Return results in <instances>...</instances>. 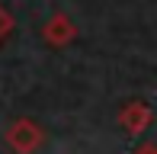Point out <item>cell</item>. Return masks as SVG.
Returning a JSON list of instances; mask_svg holds the SVG:
<instances>
[{
  "label": "cell",
  "mask_w": 157,
  "mask_h": 154,
  "mask_svg": "<svg viewBox=\"0 0 157 154\" xmlns=\"http://www.w3.org/2000/svg\"><path fill=\"white\" fill-rule=\"evenodd\" d=\"M119 125L128 135H141V132L151 125V106L141 100H128L122 109H119Z\"/></svg>",
  "instance_id": "obj_3"
},
{
  "label": "cell",
  "mask_w": 157,
  "mask_h": 154,
  "mask_svg": "<svg viewBox=\"0 0 157 154\" xmlns=\"http://www.w3.org/2000/svg\"><path fill=\"white\" fill-rule=\"evenodd\" d=\"M132 154H157V144H151V141H144V144H138Z\"/></svg>",
  "instance_id": "obj_5"
},
{
  "label": "cell",
  "mask_w": 157,
  "mask_h": 154,
  "mask_svg": "<svg viewBox=\"0 0 157 154\" xmlns=\"http://www.w3.org/2000/svg\"><path fill=\"white\" fill-rule=\"evenodd\" d=\"M42 39H45L48 48H64V45H71V42L77 39L74 19H71L67 13H55V16H48V23L42 26Z\"/></svg>",
  "instance_id": "obj_2"
},
{
  "label": "cell",
  "mask_w": 157,
  "mask_h": 154,
  "mask_svg": "<svg viewBox=\"0 0 157 154\" xmlns=\"http://www.w3.org/2000/svg\"><path fill=\"white\" fill-rule=\"evenodd\" d=\"M10 32H13V16H10V10H3V3H0V42L10 36Z\"/></svg>",
  "instance_id": "obj_4"
},
{
  "label": "cell",
  "mask_w": 157,
  "mask_h": 154,
  "mask_svg": "<svg viewBox=\"0 0 157 154\" xmlns=\"http://www.w3.org/2000/svg\"><path fill=\"white\" fill-rule=\"evenodd\" d=\"M6 144H10L13 154H35L45 144V132H42V125L35 122L29 116H19L10 122V129H6Z\"/></svg>",
  "instance_id": "obj_1"
}]
</instances>
